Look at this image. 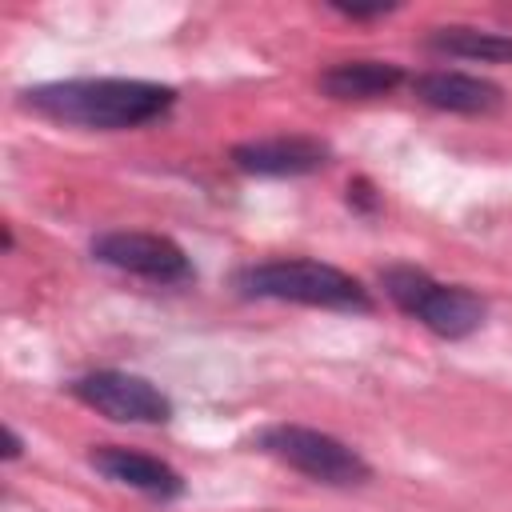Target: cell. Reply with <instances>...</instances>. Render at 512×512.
<instances>
[{
  "label": "cell",
  "mask_w": 512,
  "mask_h": 512,
  "mask_svg": "<svg viewBox=\"0 0 512 512\" xmlns=\"http://www.w3.org/2000/svg\"><path fill=\"white\" fill-rule=\"evenodd\" d=\"M232 168L244 176H312L332 164V148L320 136L288 132V136H260V140H240L228 152Z\"/></svg>",
  "instance_id": "obj_7"
},
{
  "label": "cell",
  "mask_w": 512,
  "mask_h": 512,
  "mask_svg": "<svg viewBox=\"0 0 512 512\" xmlns=\"http://www.w3.org/2000/svg\"><path fill=\"white\" fill-rule=\"evenodd\" d=\"M412 96L436 112H452V116H492L504 108V88L488 76H472V72H456V68H432L408 80Z\"/></svg>",
  "instance_id": "obj_9"
},
{
  "label": "cell",
  "mask_w": 512,
  "mask_h": 512,
  "mask_svg": "<svg viewBox=\"0 0 512 512\" xmlns=\"http://www.w3.org/2000/svg\"><path fill=\"white\" fill-rule=\"evenodd\" d=\"M96 264H108L116 272L152 280V284H192L196 280V264L192 256L164 232H140V228H108L100 236H92L88 244Z\"/></svg>",
  "instance_id": "obj_5"
},
{
  "label": "cell",
  "mask_w": 512,
  "mask_h": 512,
  "mask_svg": "<svg viewBox=\"0 0 512 512\" xmlns=\"http://www.w3.org/2000/svg\"><path fill=\"white\" fill-rule=\"evenodd\" d=\"M20 108L84 132H128L164 120L176 108V88L136 76H76L20 92Z\"/></svg>",
  "instance_id": "obj_1"
},
{
  "label": "cell",
  "mask_w": 512,
  "mask_h": 512,
  "mask_svg": "<svg viewBox=\"0 0 512 512\" xmlns=\"http://www.w3.org/2000/svg\"><path fill=\"white\" fill-rule=\"evenodd\" d=\"M380 288L408 320L424 324L440 340H464L488 320V300L468 284H444L416 264H384Z\"/></svg>",
  "instance_id": "obj_3"
},
{
  "label": "cell",
  "mask_w": 512,
  "mask_h": 512,
  "mask_svg": "<svg viewBox=\"0 0 512 512\" xmlns=\"http://www.w3.org/2000/svg\"><path fill=\"white\" fill-rule=\"evenodd\" d=\"M68 392L116 424H168L176 416V404L160 384L124 368H96V372L72 376Z\"/></svg>",
  "instance_id": "obj_6"
},
{
  "label": "cell",
  "mask_w": 512,
  "mask_h": 512,
  "mask_svg": "<svg viewBox=\"0 0 512 512\" xmlns=\"http://www.w3.org/2000/svg\"><path fill=\"white\" fill-rule=\"evenodd\" d=\"M404 80V68L392 60H340L316 76V88L328 100H380L392 96Z\"/></svg>",
  "instance_id": "obj_10"
},
{
  "label": "cell",
  "mask_w": 512,
  "mask_h": 512,
  "mask_svg": "<svg viewBox=\"0 0 512 512\" xmlns=\"http://www.w3.org/2000/svg\"><path fill=\"white\" fill-rule=\"evenodd\" d=\"M348 208L356 212V216H364V220H372V216H380V192H376V184L368 180V176H356L352 184H348Z\"/></svg>",
  "instance_id": "obj_12"
},
{
  "label": "cell",
  "mask_w": 512,
  "mask_h": 512,
  "mask_svg": "<svg viewBox=\"0 0 512 512\" xmlns=\"http://www.w3.org/2000/svg\"><path fill=\"white\" fill-rule=\"evenodd\" d=\"M424 48L448 60H476V64H512V36L476 28V24H440L428 28Z\"/></svg>",
  "instance_id": "obj_11"
},
{
  "label": "cell",
  "mask_w": 512,
  "mask_h": 512,
  "mask_svg": "<svg viewBox=\"0 0 512 512\" xmlns=\"http://www.w3.org/2000/svg\"><path fill=\"white\" fill-rule=\"evenodd\" d=\"M0 240H4V252H12V248H16V236H12V224H4V228H0Z\"/></svg>",
  "instance_id": "obj_15"
},
{
  "label": "cell",
  "mask_w": 512,
  "mask_h": 512,
  "mask_svg": "<svg viewBox=\"0 0 512 512\" xmlns=\"http://www.w3.org/2000/svg\"><path fill=\"white\" fill-rule=\"evenodd\" d=\"M232 292L240 300H280L304 308H328L348 316H368L376 308L372 292L344 268L312 256H272L252 260L232 272Z\"/></svg>",
  "instance_id": "obj_2"
},
{
  "label": "cell",
  "mask_w": 512,
  "mask_h": 512,
  "mask_svg": "<svg viewBox=\"0 0 512 512\" xmlns=\"http://www.w3.org/2000/svg\"><path fill=\"white\" fill-rule=\"evenodd\" d=\"M332 12H340L344 20H376V16L396 12V4H368V8H360V4H332Z\"/></svg>",
  "instance_id": "obj_13"
},
{
  "label": "cell",
  "mask_w": 512,
  "mask_h": 512,
  "mask_svg": "<svg viewBox=\"0 0 512 512\" xmlns=\"http://www.w3.org/2000/svg\"><path fill=\"white\" fill-rule=\"evenodd\" d=\"M88 464L104 480H112L120 488H132V492H140L148 500L168 504V500L184 496V476L168 460H160V456L124 448V444H96V448H88Z\"/></svg>",
  "instance_id": "obj_8"
},
{
  "label": "cell",
  "mask_w": 512,
  "mask_h": 512,
  "mask_svg": "<svg viewBox=\"0 0 512 512\" xmlns=\"http://www.w3.org/2000/svg\"><path fill=\"white\" fill-rule=\"evenodd\" d=\"M252 448L324 488H360L372 480V464L352 444L308 424H268L252 436Z\"/></svg>",
  "instance_id": "obj_4"
},
{
  "label": "cell",
  "mask_w": 512,
  "mask_h": 512,
  "mask_svg": "<svg viewBox=\"0 0 512 512\" xmlns=\"http://www.w3.org/2000/svg\"><path fill=\"white\" fill-rule=\"evenodd\" d=\"M20 456H24V436L12 424H4V460H20Z\"/></svg>",
  "instance_id": "obj_14"
}]
</instances>
